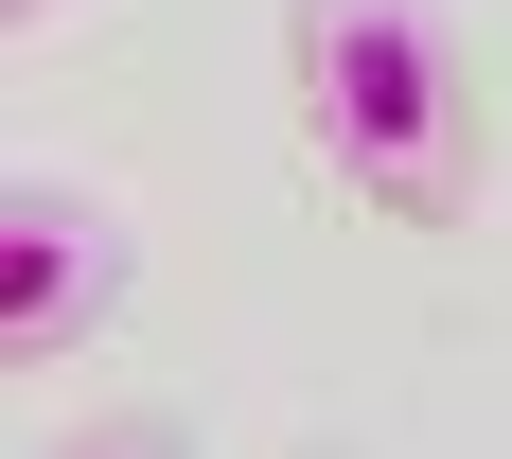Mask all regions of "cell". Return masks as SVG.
<instances>
[{"mask_svg": "<svg viewBox=\"0 0 512 459\" xmlns=\"http://www.w3.org/2000/svg\"><path fill=\"white\" fill-rule=\"evenodd\" d=\"M18 18H36V0H18Z\"/></svg>", "mask_w": 512, "mask_h": 459, "instance_id": "3", "label": "cell"}, {"mask_svg": "<svg viewBox=\"0 0 512 459\" xmlns=\"http://www.w3.org/2000/svg\"><path fill=\"white\" fill-rule=\"evenodd\" d=\"M283 106L371 230H460L495 195V71L442 0H283Z\"/></svg>", "mask_w": 512, "mask_h": 459, "instance_id": "1", "label": "cell"}, {"mask_svg": "<svg viewBox=\"0 0 512 459\" xmlns=\"http://www.w3.org/2000/svg\"><path fill=\"white\" fill-rule=\"evenodd\" d=\"M106 318H124V212L89 177H18L0 195V354L53 371V354H89Z\"/></svg>", "mask_w": 512, "mask_h": 459, "instance_id": "2", "label": "cell"}]
</instances>
